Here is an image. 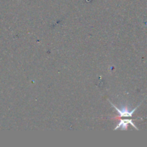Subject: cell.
I'll return each instance as SVG.
<instances>
[{"mask_svg": "<svg viewBox=\"0 0 147 147\" xmlns=\"http://www.w3.org/2000/svg\"><path fill=\"white\" fill-rule=\"evenodd\" d=\"M110 103H111V106H113V107L114 108L116 111H117L118 113L119 114V116H121V117H131L134 114V112L138 108V106H137V107L135 108L134 109H133V110L131 111V110H129V109H128V107H126V106H123V107H121V108H118V107H116V106H115L113 103H112L111 101H110Z\"/></svg>", "mask_w": 147, "mask_h": 147, "instance_id": "obj_1", "label": "cell"}, {"mask_svg": "<svg viewBox=\"0 0 147 147\" xmlns=\"http://www.w3.org/2000/svg\"><path fill=\"white\" fill-rule=\"evenodd\" d=\"M129 124L131 125L132 126H134L135 129H137V130H138L137 126H135V124L133 123V121H132L131 120H129V119H126V120H121V121L119 122V124H118V126H116V128H115V130H117V129H119V128H121L122 130H126V129H127L128 125H129Z\"/></svg>", "mask_w": 147, "mask_h": 147, "instance_id": "obj_2", "label": "cell"}]
</instances>
